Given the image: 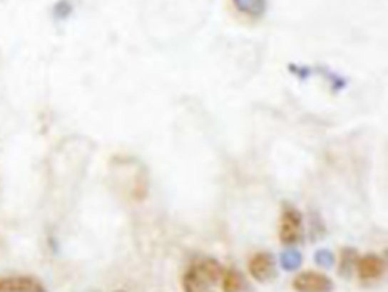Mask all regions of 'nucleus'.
Segmentation results:
<instances>
[{
  "mask_svg": "<svg viewBox=\"0 0 388 292\" xmlns=\"http://www.w3.org/2000/svg\"><path fill=\"white\" fill-rule=\"evenodd\" d=\"M223 273V266L218 261L213 258L200 259L188 266L182 277V288L185 292H205L220 281Z\"/></svg>",
  "mask_w": 388,
  "mask_h": 292,
  "instance_id": "f257e3e1",
  "label": "nucleus"
},
{
  "mask_svg": "<svg viewBox=\"0 0 388 292\" xmlns=\"http://www.w3.org/2000/svg\"><path fill=\"white\" fill-rule=\"evenodd\" d=\"M303 238V217L295 206H285L279 220V239L284 246H296Z\"/></svg>",
  "mask_w": 388,
  "mask_h": 292,
  "instance_id": "f03ea898",
  "label": "nucleus"
},
{
  "mask_svg": "<svg viewBox=\"0 0 388 292\" xmlns=\"http://www.w3.org/2000/svg\"><path fill=\"white\" fill-rule=\"evenodd\" d=\"M249 273L260 283H269L276 278V259L269 251L253 254L249 261Z\"/></svg>",
  "mask_w": 388,
  "mask_h": 292,
  "instance_id": "7ed1b4c3",
  "label": "nucleus"
},
{
  "mask_svg": "<svg viewBox=\"0 0 388 292\" xmlns=\"http://www.w3.org/2000/svg\"><path fill=\"white\" fill-rule=\"evenodd\" d=\"M293 288L296 292H332L335 285L331 277L322 273L305 271L295 278Z\"/></svg>",
  "mask_w": 388,
  "mask_h": 292,
  "instance_id": "20e7f679",
  "label": "nucleus"
},
{
  "mask_svg": "<svg viewBox=\"0 0 388 292\" xmlns=\"http://www.w3.org/2000/svg\"><path fill=\"white\" fill-rule=\"evenodd\" d=\"M0 292H47V289L34 276H5L0 277Z\"/></svg>",
  "mask_w": 388,
  "mask_h": 292,
  "instance_id": "39448f33",
  "label": "nucleus"
},
{
  "mask_svg": "<svg viewBox=\"0 0 388 292\" xmlns=\"http://www.w3.org/2000/svg\"><path fill=\"white\" fill-rule=\"evenodd\" d=\"M385 270H387L385 261L381 256H378V254L373 253L359 258L357 262L358 277L362 282L379 281V278L385 274Z\"/></svg>",
  "mask_w": 388,
  "mask_h": 292,
  "instance_id": "423d86ee",
  "label": "nucleus"
},
{
  "mask_svg": "<svg viewBox=\"0 0 388 292\" xmlns=\"http://www.w3.org/2000/svg\"><path fill=\"white\" fill-rule=\"evenodd\" d=\"M359 259V254L355 249L344 247L340 253V264H338V276L343 278H350L354 271L357 270V262Z\"/></svg>",
  "mask_w": 388,
  "mask_h": 292,
  "instance_id": "0eeeda50",
  "label": "nucleus"
},
{
  "mask_svg": "<svg viewBox=\"0 0 388 292\" xmlns=\"http://www.w3.org/2000/svg\"><path fill=\"white\" fill-rule=\"evenodd\" d=\"M223 291L225 292H247L250 291V286L246 281V277L242 276L238 270L233 268L223 273Z\"/></svg>",
  "mask_w": 388,
  "mask_h": 292,
  "instance_id": "6e6552de",
  "label": "nucleus"
},
{
  "mask_svg": "<svg viewBox=\"0 0 388 292\" xmlns=\"http://www.w3.org/2000/svg\"><path fill=\"white\" fill-rule=\"evenodd\" d=\"M235 8L252 19H260L267 9V0H233Z\"/></svg>",
  "mask_w": 388,
  "mask_h": 292,
  "instance_id": "1a4fd4ad",
  "label": "nucleus"
},
{
  "mask_svg": "<svg viewBox=\"0 0 388 292\" xmlns=\"http://www.w3.org/2000/svg\"><path fill=\"white\" fill-rule=\"evenodd\" d=\"M303 264V256L302 253L296 249H288L285 251L281 253V256H279V265H281V268L284 271H296L299 270Z\"/></svg>",
  "mask_w": 388,
  "mask_h": 292,
  "instance_id": "9d476101",
  "label": "nucleus"
},
{
  "mask_svg": "<svg viewBox=\"0 0 388 292\" xmlns=\"http://www.w3.org/2000/svg\"><path fill=\"white\" fill-rule=\"evenodd\" d=\"M314 262L317 264L320 268H332L335 265V254L327 249H320L314 253Z\"/></svg>",
  "mask_w": 388,
  "mask_h": 292,
  "instance_id": "9b49d317",
  "label": "nucleus"
},
{
  "mask_svg": "<svg viewBox=\"0 0 388 292\" xmlns=\"http://www.w3.org/2000/svg\"><path fill=\"white\" fill-rule=\"evenodd\" d=\"M71 11H73V6L68 0H59V2L53 8V16L58 20H64L71 14Z\"/></svg>",
  "mask_w": 388,
  "mask_h": 292,
  "instance_id": "f8f14e48",
  "label": "nucleus"
},
{
  "mask_svg": "<svg viewBox=\"0 0 388 292\" xmlns=\"http://www.w3.org/2000/svg\"><path fill=\"white\" fill-rule=\"evenodd\" d=\"M114 292H128V291H125V289H117V291H114Z\"/></svg>",
  "mask_w": 388,
  "mask_h": 292,
  "instance_id": "ddd939ff",
  "label": "nucleus"
}]
</instances>
